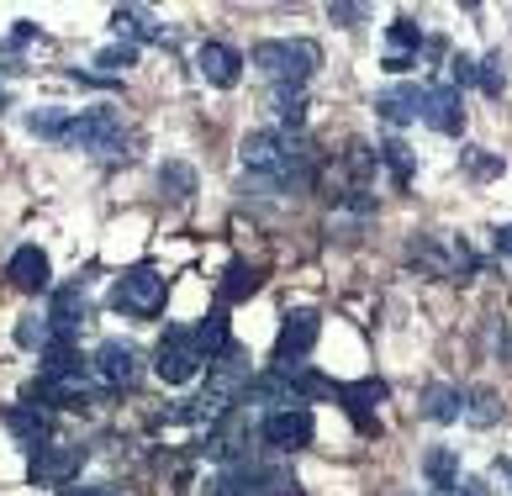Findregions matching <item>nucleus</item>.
<instances>
[{
	"instance_id": "1",
	"label": "nucleus",
	"mask_w": 512,
	"mask_h": 496,
	"mask_svg": "<svg viewBox=\"0 0 512 496\" xmlns=\"http://www.w3.org/2000/svg\"><path fill=\"white\" fill-rule=\"evenodd\" d=\"M322 64V53L312 37H275V43L254 48V69L270 80L275 90H301L312 80V69Z\"/></svg>"
},
{
	"instance_id": "2",
	"label": "nucleus",
	"mask_w": 512,
	"mask_h": 496,
	"mask_svg": "<svg viewBox=\"0 0 512 496\" xmlns=\"http://www.w3.org/2000/svg\"><path fill=\"white\" fill-rule=\"evenodd\" d=\"M212 496H301V481L286 465H264V460H238L233 470L212 486Z\"/></svg>"
},
{
	"instance_id": "3",
	"label": "nucleus",
	"mask_w": 512,
	"mask_h": 496,
	"mask_svg": "<svg viewBox=\"0 0 512 496\" xmlns=\"http://www.w3.org/2000/svg\"><path fill=\"white\" fill-rule=\"evenodd\" d=\"M69 148H80V154H96V159H127L122 154V117L117 111H80V117H69L64 138Z\"/></svg>"
},
{
	"instance_id": "4",
	"label": "nucleus",
	"mask_w": 512,
	"mask_h": 496,
	"mask_svg": "<svg viewBox=\"0 0 512 496\" xmlns=\"http://www.w3.org/2000/svg\"><path fill=\"white\" fill-rule=\"evenodd\" d=\"M164 296H169V285L154 264H132V270L111 285V307L127 312V317H154L164 307Z\"/></svg>"
},
{
	"instance_id": "5",
	"label": "nucleus",
	"mask_w": 512,
	"mask_h": 496,
	"mask_svg": "<svg viewBox=\"0 0 512 496\" xmlns=\"http://www.w3.org/2000/svg\"><path fill=\"white\" fill-rule=\"evenodd\" d=\"M206 365V359L196 354V343L185 328H169L159 338V354H154V375L164 380V386H185V380H196V370Z\"/></svg>"
},
{
	"instance_id": "6",
	"label": "nucleus",
	"mask_w": 512,
	"mask_h": 496,
	"mask_svg": "<svg viewBox=\"0 0 512 496\" xmlns=\"http://www.w3.org/2000/svg\"><path fill=\"white\" fill-rule=\"evenodd\" d=\"M80 470H85V449L80 444H37L32 460H27V475L37 486H69Z\"/></svg>"
},
{
	"instance_id": "7",
	"label": "nucleus",
	"mask_w": 512,
	"mask_h": 496,
	"mask_svg": "<svg viewBox=\"0 0 512 496\" xmlns=\"http://www.w3.org/2000/svg\"><path fill=\"white\" fill-rule=\"evenodd\" d=\"M317 333H322L317 312H307V307H301V312H286V322H280V333H275V365H280V370H296V359L312 354Z\"/></svg>"
},
{
	"instance_id": "8",
	"label": "nucleus",
	"mask_w": 512,
	"mask_h": 496,
	"mask_svg": "<svg viewBox=\"0 0 512 496\" xmlns=\"http://www.w3.org/2000/svg\"><path fill=\"white\" fill-rule=\"evenodd\" d=\"M312 412L307 407H280V412H264V423H259V438L270 449H307L312 444Z\"/></svg>"
},
{
	"instance_id": "9",
	"label": "nucleus",
	"mask_w": 512,
	"mask_h": 496,
	"mask_svg": "<svg viewBox=\"0 0 512 496\" xmlns=\"http://www.w3.org/2000/svg\"><path fill=\"white\" fill-rule=\"evenodd\" d=\"M333 396L349 407V423H354L359 433H365V438H381V417L370 412L375 402H386V386H381V380H354V386H338Z\"/></svg>"
},
{
	"instance_id": "10",
	"label": "nucleus",
	"mask_w": 512,
	"mask_h": 496,
	"mask_svg": "<svg viewBox=\"0 0 512 496\" xmlns=\"http://www.w3.org/2000/svg\"><path fill=\"white\" fill-rule=\"evenodd\" d=\"M423 122L433 132H444V138H460L465 132V101L454 85H428L423 90Z\"/></svg>"
},
{
	"instance_id": "11",
	"label": "nucleus",
	"mask_w": 512,
	"mask_h": 496,
	"mask_svg": "<svg viewBox=\"0 0 512 496\" xmlns=\"http://www.w3.org/2000/svg\"><path fill=\"white\" fill-rule=\"evenodd\" d=\"M196 74L206 85H217V90H233L238 74H243V53L227 48V43H201L196 48Z\"/></svg>"
},
{
	"instance_id": "12",
	"label": "nucleus",
	"mask_w": 512,
	"mask_h": 496,
	"mask_svg": "<svg viewBox=\"0 0 512 496\" xmlns=\"http://www.w3.org/2000/svg\"><path fill=\"white\" fill-rule=\"evenodd\" d=\"M96 370H101V380L106 386H117V391H127V386H138V349L132 343H122V338H106L101 349H96Z\"/></svg>"
},
{
	"instance_id": "13",
	"label": "nucleus",
	"mask_w": 512,
	"mask_h": 496,
	"mask_svg": "<svg viewBox=\"0 0 512 496\" xmlns=\"http://www.w3.org/2000/svg\"><path fill=\"white\" fill-rule=\"evenodd\" d=\"M85 317H90L85 285H59V291H53V307H48V328H53V338H74V333L85 328Z\"/></svg>"
},
{
	"instance_id": "14",
	"label": "nucleus",
	"mask_w": 512,
	"mask_h": 496,
	"mask_svg": "<svg viewBox=\"0 0 512 496\" xmlns=\"http://www.w3.org/2000/svg\"><path fill=\"white\" fill-rule=\"evenodd\" d=\"M6 280L16 285V291H48L53 264H48V254H43L37 243H27V248H16V254H11V264H6Z\"/></svg>"
},
{
	"instance_id": "15",
	"label": "nucleus",
	"mask_w": 512,
	"mask_h": 496,
	"mask_svg": "<svg viewBox=\"0 0 512 496\" xmlns=\"http://www.w3.org/2000/svg\"><path fill=\"white\" fill-rule=\"evenodd\" d=\"M37 380H85V359L74 349V338H48L43 343V375Z\"/></svg>"
},
{
	"instance_id": "16",
	"label": "nucleus",
	"mask_w": 512,
	"mask_h": 496,
	"mask_svg": "<svg viewBox=\"0 0 512 496\" xmlns=\"http://www.w3.org/2000/svg\"><path fill=\"white\" fill-rule=\"evenodd\" d=\"M407 259L417 264V270H428L433 280H454V254H449V248L433 238V233H412Z\"/></svg>"
},
{
	"instance_id": "17",
	"label": "nucleus",
	"mask_w": 512,
	"mask_h": 496,
	"mask_svg": "<svg viewBox=\"0 0 512 496\" xmlns=\"http://www.w3.org/2000/svg\"><path fill=\"white\" fill-rule=\"evenodd\" d=\"M191 343H196V354L206 359V365H212V359H227V354L238 349V343H233V328H227L222 312H212L206 322H196V328H191Z\"/></svg>"
},
{
	"instance_id": "18",
	"label": "nucleus",
	"mask_w": 512,
	"mask_h": 496,
	"mask_svg": "<svg viewBox=\"0 0 512 496\" xmlns=\"http://www.w3.org/2000/svg\"><path fill=\"white\" fill-rule=\"evenodd\" d=\"M375 111H381L391 127H407L412 117H423V90L417 85H391V90L375 95Z\"/></svg>"
},
{
	"instance_id": "19",
	"label": "nucleus",
	"mask_w": 512,
	"mask_h": 496,
	"mask_svg": "<svg viewBox=\"0 0 512 496\" xmlns=\"http://www.w3.org/2000/svg\"><path fill=\"white\" fill-rule=\"evenodd\" d=\"M460 417L470 428H497L502 423V396L491 386H470V391H460Z\"/></svg>"
},
{
	"instance_id": "20",
	"label": "nucleus",
	"mask_w": 512,
	"mask_h": 496,
	"mask_svg": "<svg viewBox=\"0 0 512 496\" xmlns=\"http://www.w3.org/2000/svg\"><path fill=\"white\" fill-rule=\"evenodd\" d=\"M423 475H428V486L439 491V496H460V454L454 449H428L423 454Z\"/></svg>"
},
{
	"instance_id": "21",
	"label": "nucleus",
	"mask_w": 512,
	"mask_h": 496,
	"mask_svg": "<svg viewBox=\"0 0 512 496\" xmlns=\"http://www.w3.org/2000/svg\"><path fill=\"white\" fill-rule=\"evenodd\" d=\"M111 27L127 32L132 48H138V43H164V27L154 22V16H148L143 6H117V11H111Z\"/></svg>"
},
{
	"instance_id": "22",
	"label": "nucleus",
	"mask_w": 512,
	"mask_h": 496,
	"mask_svg": "<svg viewBox=\"0 0 512 496\" xmlns=\"http://www.w3.org/2000/svg\"><path fill=\"white\" fill-rule=\"evenodd\" d=\"M280 375H286V391H291V402L301 407V402H322V396H333L338 386H333V380L328 375H312V370H280Z\"/></svg>"
},
{
	"instance_id": "23",
	"label": "nucleus",
	"mask_w": 512,
	"mask_h": 496,
	"mask_svg": "<svg viewBox=\"0 0 512 496\" xmlns=\"http://www.w3.org/2000/svg\"><path fill=\"white\" fill-rule=\"evenodd\" d=\"M6 428L22 438L27 449L48 444V412H37V407H11V412H6Z\"/></svg>"
},
{
	"instance_id": "24",
	"label": "nucleus",
	"mask_w": 512,
	"mask_h": 496,
	"mask_svg": "<svg viewBox=\"0 0 512 496\" xmlns=\"http://www.w3.org/2000/svg\"><path fill=\"white\" fill-rule=\"evenodd\" d=\"M423 417L428 423H460V386H428L423 391Z\"/></svg>"
},
{
	"instance_id": "25",
	"label": "nucleus",
	"mask_w": 512,
	"mask_h": 496,
	"mask_svg": "<svg viewBox=\"0 0 512 496\" xmlns=\"http://www.w3.org/2000/svg\"><path fill=\"white\" fill-rule=\"evenodd\" d=\"M259 270H254V264H227V270H222V301H249L254 291H259Z\"/></svg>"
},
{
	"instance_id": "26",
	"label": "nucleus",
	"mask_w": 512,
	"mask_h": 496,
	"mask_svg": "<svg viewBox=\"0 0 512 496\" xmlns=\"http://www.w3.org/2000/svg\"><path fill=\"white\" fill-rule=\"evenodd\" d=\"M375 159H381V164L391 169V175H396V185H407V180H412V169H417V154H412V148H407L402 138L381 143V148H375Z\"/></svg>"
},
{
	"instance_id": "27",
	"label": "nucleus",
	"mask_w": 512,
	"mask_h": 496,
	"mask_svg": "<svg viewBox=\"0 0 512 496\" xmlns=\"http://www.w3.org/2000/svg\"><path fill=\"white\" fill-rule=\"evenodd\" d=\"M64 127H69V111H59V106L27 111V132H37V138H53V143H59V138H64Z\"/></svg>"
},
{
	"instance_id": "28",
	"label": "nucleus",
	"mask_w": 512,
	"mask_h": 496,
	"mask_svg": "<svg viewBox=\"0 0 512 496\" xmlns=\"http://www.w3.org/2000/svg\"><path fill=\"white\" fill-rule=\"evenodd\" d=\"M159 185H164L169 201H191V196H196V175H191L185 164H164V169H159Z\"/></svg>"
},
{
	"instance_id": "29",
	"label": "nucleus",
	"mask_w": 512,
	"mask_h": 496,
	"mask_svg": "<svg viewBox=\"0 0 512 496\" xmlns=\"http://www.w3.org/2000/svg\"><path fill=\"white\" fill-rule=\"evenodd\" d=\"M460 164H465L470 180H497L502 175V154H491V148H465Z\"/></svg>"
},
{
	"instance_id": "30",
	"label": "nucleus",
	"mask_w": 512,
	"mask_h": 496,
	"mask_svg": "<svg viewBox=\"0 0 512 496\" xmlns=\"http://www.w3.org/2000/svg\"><path fill=\"white\" fill-rule=\"evenodd\" d=\"M275 117L296 132L301 122H307V95L301 90H275Z\"/></svg>"
},
{
	"instance_id": "31",
	"label": "nucleus",
	"mask_w": 512,
	"mask_h": 496,
	"mask_svg": "<svg viewBox=\"0 0 512 496\" xmlns=\"http://www.w3.org/2000/svg\"><path fill=\"white\" fill-rule=\"evenodd\" d=\"M53 338V328H48V317H37V312H27L22 322H16V343H22V349H37L43 354V343Z\"/></svg>"
},
{
	"instance_id": "32",
	"label": "nucleus",
	"mask_w": 512,
	"mask_h": 496,
	"mask_svg": "<svg viewBox=\"0 0 512 496\" xmlns=\"http://www.w3.org/2000/svg\"><path fill=\"white\" fill-rule=\"evenodd\" d=\"M391 53H412V59H417V48H423V27H417L412 22V16H396V22H391Z\"/></svg>"
},
{
	"instance_id": "33",
	"label": "nucleus",
	"mask_w": 512,
	"mask_h": 496,
	"mask_svg": "<svg viewBox=\"0 0 512 496\" xmlns=\"http://www.w3.org/2000/svg\"><path fill=\"white\" fill-rule=\"evenodd\" d=\"M476 85H481L486 95H502V90H507V64H502V53H491L486 64H476Z\"/></svg>"
},
{
	"instance_id": "34",
	"label": "nucleus",
	"mask_w": 512,
	"mask_h": 496,
	"mask_svg": "<svg viewBox=\"0 0 512 496\" xmlns=\"http://www.w3.org/2000/svg\"><path fill=\"white\" fill-rule=\"evenodd\" d=\"M132 64H138V48L132 43H111L96 53V69H132Z\"/></svg>"
},
{
	"instance_id": "35",
	"label": "nucleus",
	"mask_w": 512,
	"mask_h": 496,
	"mask_svg": "<svg viewBox=\"0 0 512 496\" xmlns=\"http://www.w3.org/2000/svg\"><path fill=\"white\" fill-rule=\"evenodd\" d=\"M449 85L460 90V85H476V59H470V53H454L449 59Z\"/></svg>"
},
{
	"instance_id": "36",
	"label": "nucleus",
	"mask_w": 512,
	"mask_h": 496,
	"mask_svg": "<svg viewBox=\"0 0 512 496\" xmlns=\"http://www.w3.org/2000/svg\"><path fill=\"white\" fill-rule=\"evenodd\" d=\"M328 16H333L338 27H359L370 11H365V6H349V0H338V6H328Z\"/></svg>"
},
{
	"instance_id": "37",
	"label": "nucleus",
	"mask_w": 512,
	"mask_h": 496,
	"mask_svg": "<svg viewBox=\"0 0 512 496\" xmlns=\"http://www.w3.org/2000/svg\"><path fill=\"white\" fill-rule=\"evenodd\" d=\"M22 43H43V32H37L32 22H16V32H11V48H22Z\"/></svg>"
},
{
	"instance_id": "38",
	"label": "nucleus",
	"mask_w": 512,
	"mask_h": 496,
	"mask_svg": "<svg viewBox=\"0 0 512 496\" xmlns=\"http://www.w3.org/2000/svg\"><path fill=\"white\" fill-rule=\"evenodd\" d=\"M491 475H497V481L507 486L502 496H512V460H497V465H491Z\"/></svg>"
},
{
	"instance_id": "39",
	"label": "nucleus",
	"mask_w": 512,
	"mask_h": 496,
	"mask_svg": "<svg viewBox=\"0 0 512 496\" xmlns=\"http://www.w3.org/2000/svg\"><path fill=\"white\" fill-rule=\"evenodd\" d=\"M386 69L391 74H407L412 69V53H386Z\"/></svg>"
},
{
	"instance_id": "40",
	"label": "nucleus",
	"mask_w": 512,
	"mask_h": 496,
	"mask_svg": "<svg viewBox=\"0 0 512 496\" xmlns=\"http://www.w3.org/2000/svg\"><path fill=\"white\" fill-rule=\"evenodd\" d=\"M491 238H497V254H507V259H512V222H507V227H497Z\"/></svg>"
},
{
	"instance_id": "41",
	"label": "nucleus",
	"mask_w": 512,
	"mask_h": 496,
	"mask_svg": "<svg viewBox=\"0 0 512 496\" xmlns=\"http://www.w3.org/2000/svg\"><path fill=\"white\" fill-rule=\"evenodd\" d=\"M460 496H491V491H486V481H476V475H470V481H460Z\"/></svg>"
},
{
	"instance_id": "42",
	"label": "nucleus",
	"mask_w": 512,
	"mask_h": 496,
	"mask_svg": "<svg viewBox=\"0 0 512 496\" xmlns=\"http://www.w3.org/2000/svg\"><path fill=\"white\" fill-rule=\"evenodd\" d=\"M497 349H502V354H512V328H497Z\"/></svg>"
},
{
	"instance_id": "43",
	"label": "nucleus",
	"mask_w": 512,
	"mask_h": 496,
	"mask_svg": "<svg viewBox=\"0 0 512 496\" xmlns=\"http://www.w3.org/2000/svg\"><path fill=\"white\" fill-rule=\"evenodd\" d=\"M6 106H11V101H6V90H0V111H6Z\"/></svg>"
}]
</instances>
